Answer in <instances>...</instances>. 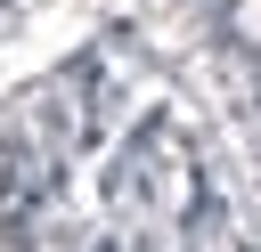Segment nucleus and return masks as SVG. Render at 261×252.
Instances as JSON below:
<instances>
[{
	"instance_id": "nucleus-1",
	"label": "nucleus",
	"mask_w": 261,
	"mask_h": 252,
	"mask_svg": "<svg viewBox=\"0 0 261 252\" xmlns=\"http://www.w3.org/2000/svg\"><path fill=\"white\" fill-rule=\"evenodd\" d=\"M237 33H245V41H261V0H245V8H237Z\"/></svg>"
}]
</instances>
